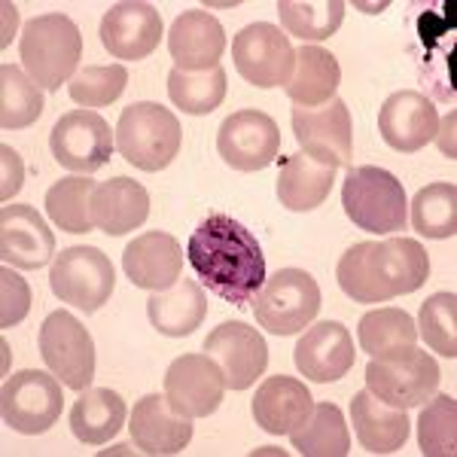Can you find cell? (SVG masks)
Masks as SVG:
<instances>
[{
    "mask_svg": "<svg viewBox=\"0 0 457 457\" xmlns=\"http://www.w3.org/2000/svg\"><path fill=\"white\" fill-rule=\"evenodd\" d=\"M217 150L235 171H262L278 159L281 129L262 110H238L220 125Z\"/></svg>",
    "mask_w": 457,
    "mask_h": 457,
    "instance_id": "obj_14",
    "label": "cell"
},
{
    "mask_svg": "<svg viewBox=\"0 0 457 457\" xmlns=\"http://www.w3.org/2000/svg\"><path fill=\"white\" fill-rule=\"evenodd\" d=\"M129 71L122 64H88L68 83V95L83 107H107L125 92Z\"/></svg>",
    "mask_w": 457,
    "mask_h": 457,
    "instance_id": "obj_40",
    "label": "cell"
},
{
    "mask_svg": "<svg viewBox=\"0 0 457 457\" xmlns=\"http://www.w3.org/2000/svg\"><path fill=\"white\" fill-rule=\"evenodd\" d=\"M353 357H357V351L351 342V329L338 320H320L308 327L299 345L293 348L296 370L317 385L345 378L353 366Z\"/></svg>",
    "mask_w": 457,
    "mask_h": 457,
    "instance_id": "obj_19",
    "label": "cell"
},
{
    "mask_svg": "<svg viewBox=\"0 0 457 457\" xmlns=\"http://www.w3.org/2000/svg\"><path fill=\"white\" fill-rule=\"evenodd\" d=\"M0 162H4V183H0V198L10 202L12 195L21 189V177H25V168H21V159L12 146H0Z\"/></svg>",
    "mask_w": 457,
    "mask_h": 457,
    "instance_id": "obj_42",
    "label": "cell"
},
{
    "mask_svg": "<svg viewBox=\"0 0 457 457\" xmlns=\"http://www.w3.org/2000/svg\"><path fill=\"white\" fill-rule=\"evenodd\" d=\"M31 312V287L10 265L0 269V327H16Z\"/></svg>",
    "mask_w": 457,
    "mask_h": 457,
    "instance_id": "obj_41",
    "label": "cell"
},
{
    "mask_svg": "<svg viewBox=\"0 0 457 457\" xmlns=\"http://www.w3.org/2000/svg\"><path fill=\"white\" fill-rule=\"evenodd\" d=\"M21 68L46 92H58L77 77V64L83 58V34L62 12L37 16L21 31Z\"/></svg>",
    "mask_w": 457,
    "mask_h": 457,
    "instance_id": "obj_3",
    "label": "cell"
},
{
    "mask_svg": "<svg viewBox=\"0 0 457 457\" xmlns=\"http://www.w3.org/2000/svg\"><path fill=\"white\" fill-rule=\"evenodd\" d=\"M336 168L320 165L305 153H293V156L278 159V202L287 211H314L333 193Z\"/></svg>",
    "mask_w": 457,
    "mask_h": 457,
    "instance_id": "obj_27",
    "label": "cell"
},
{
    "mask_svg": "<svg viewBox=\"0 0 457 457\" xmlns=\"http://www.w3.org/2000/svg\"><path fill=\"white\" fill-rule=\"evenodd\" d=\"M378 131L396 153H418L439 135L436 104L424 92L403 88L394 92L378 110Z\"/></svg>",
    "mask_w": 457,
    "mask_h": 457,
    "instance_id": "obj_18",
    "label": "cell"
},
{
    "mask_svg": "<svg viewBox=\"0 0 457 457\" xmlns=\"http://www.w3.org/2000/svg\"><path fill=\"white\" fill-rule=\"evenodd\" d=\"M320 312V287L308 271L281 269L265 278L253 296V314L271 336H296L314 323Z\"/></svg>",
    "mask_w": 457,
    "mask_h": 457,
    "instance_id": "obj_6",
    "label": "cell"
},
{
    "mask_svg": "<svg viewBox=\"0 0 457 457\" xmlns=\"http://www.w3.org/2000/svg\"><path fill=\"white\" fill-rule=\"evenodd\" d=\"M125 400L116 390L107 387H86L79 390V400L71 409V430L86 445H104L113 439L125 424Z\"/></svg>",
    "mask_w": 457,
    "mask_h": 457,
    "instance_id": "obj_29",
    "label": "cell"
},
{
    "mask_svg": "<svg viewBox=\"0 0 457 457\" xmlns=\"http://www.w3.org/2000/svg\"><path fill=\"white\" fill-rule=\"evenodd\" d=\"M226 381L208 353H183L165 372V400L187 418H208L220 409Z\"/></svg>",
    "mask_w": 457,
    "mask_h": 457,
    "instance_id": "obj_15",
    "label": "cell"
},
{
    "mask_svg": "<svg viewBox=\"0 0 457 457\" xmlns=\"http://www.w3.org/2000/svg\"><path fill=\"white\" fill-rule=\"evenodd\" d=\"M150 217V193L137 180L113 177L92 193V223L107 235H125L141 228Z\"/></svg>",
    "mask_w": 457,
    "mask_h": 457,
    "instance_id": "obj_26",
    "label": "cell"
},
{
    "mask_svg": "<svg viewBox=\"0 0 457 457\" xmlns=\"http://www.w3.org/2000/svg\"><path fill=\"white\" fill-rule=\"evenodd\" d=\"M146 314L156 333L168 338H187L204 323L208 314V299H204L202 284L177 281L168 290H159L146 299Z\"/></svg>",
    "mask_w": 457,
    "mask_h": 457,
    "instance_id": "obj_28",
    "label": "cell"
},
{
    "mask_svg": "<svg viewBox=\"0 0 457 457\" xmlns=\"http://www.w3.org/2000/svg\"><path fill=\"white\" fill-rule=\"evenodd\" d=\"M98 183L88 180L86 174H73V177H62L53 189L46 193V213L49 220L64 228L71 235H83L92 232V193Z\"/></svg>",
    "mask_w": 457,
    "mask_h": 457,
    "instance_id": "obj_32",
    "label": "cell"
},
{
    "mask_svg": "<svg viewBox=\"0 0 457 457\" xmlns=\"http://www.w3.org/2000/svg\"><path fill=\"white\" fill-rule=\"evenodd\" d=\"M290 122L305 156L329 168H351L353 122L342 98H333L320 107H293Z\"/></svg>",
    "mask_w": 457,
    "mask_h": 457,
    "instance_id": "obj_11",
    "label": "cell"
},
{
    "mask_svg": "<svg viewBox=\"0 0 457 457\" xmlns=\"http://www.w3.org/2000/svg\"><path fill=\"white\" fill-rule=\"evenodd\" d=\"M338 287L353 302H387L421 290L430 256L415 238L360 241L338 260Z\"/></svg>",
    "mask_w": 457,
    "mask_h": 457,
    "instance_id": "obj_2",
    "label": "cell"
},
{
    "mask_svg": "<svg viewBox=\"0 0 457 457\" xmlns=\"http://www.w3.org/2000/svg\"><path fill=\"white\" fill-rule=\"evenodd\" d=\"M64 409V394L58 387L55 375H46L40 370L16 372L4 381L0 390V411L4 424L25 436L46 433L58 421Z\"/></svg>",
    "mask_w": 457,
    "mask_h": 457,
    "instance_id": "obj_9",
    "label": "cell"
},
{
    "mask_svg": "<svg viewBox=\"0 0 457 457\" xmlns=\"http://www.w3.org/2000/svg\"><path fill=\"white\" fill-rule=\"evenodd\" d=\"M338 83H342V68L336 55L320 46H302L296 53V71L284 88L296 107H320L336 98Z\"/></svg>",
    "mask_w": 457,
    "mask_h": 457,
    "instance_id": "obj_30",
    "label": "cell"
},
{
    "mask_svg": "<svg viewBox=\"0 0 457 457\" xmlns=\"http://www.w3.org/2000/svg\"><path fill=\"white\" fill-rule=\"evenodd\" d=\"M366 387L396 409L424 405L439 387V363L415 345L372 357L366 366Z\"/></svg>",
    "mask_w": 457,
    "mask_h": 457,
    "instance_id": "obj_7",
    "label": "cell"
},
{
    "mask_svg": "<svg viewBox=\"0 0 457 457\" xmlns=\"http://www.w3.org/2000/svg\"><path fill=\"white\" fill-rule=\"evenodd\" d=\"M204 353L220 366L228 390H247L265 372V366H269L265 338L241 320L220 323L204 338Z\"/></svg>",
    "mask_w": 457,
    "mask_h": 457,
    "instance_id": "obj_16",
    "label": "cell"
},
{
    "mask_svg": "<svg viewBox=\"0 0 457 457\" xmlns=\"http://www.w3.org/2000/svg\"><path fill=\"white\" fill-rule=\"evenodd\" d=\"M418 445L427 457L457 454V400L448 394L430 396L418 418Z\"/></svg>",
    "mask_w": 457,
    "mask_h": 457,
    "instance_id": "obj_38",
    "label": "cell"
},
{
    "mask_svg": "<svg viewBox=\"0 0 457 457\" xmlns=\"http://www.w3.org/2000/svg\"><path fill=\"white\" fill-rule=\"evenodd\" d=\"M357 338H360V348L370 353V357H381V353L415 345L418 327L403 308H375V312L360 317Z\"/></svg>",
    "mask_w": 457,
    "mask_h": 457,
    "instance_id": "obj_36",
    "label": "cell"
},
{
    "mask_svg": "<svg viewBox=\"0 0 457 457\" xmlns=\"http://www.w3.org/2000/svg\"><path fill=\"white\" fill-rule=\"evenodd\" d=\"M342 208L348 220L363 232L394 235L403 232L409 220L405 189L385 168H351L342 187Z\"/></svg>",
    "mask_w": 457,
    "mask_h": 457,
    "instance_id": "obj_5",
    "label": "cell"
},
{
    "mask_svg": "<svg viewBox=\"0 0 457 457\" xmlns=\"http://www.w3.org/2000/svg\"><path fill=\"white\" fill-rule=\"evenodd\" d=\"M183 144L180 120L168 107L137 101L116 122V150L141 171H162L177 159Z\"/></svg>",
    "mask_w": 457,
    "mask_h": 457,
    "instance_id": "obj_4",
    "label": "cell"
},
{
    "mask_svg": "<svg viewBox=\"0 0 457 457\" xmlns=\"http://www.w3.org/2000/svg\"><path fill=\"white\" fill-rule=\"evenodd\" d=\"M411 228L424 238H452L457 232V187L430 183L411 202Z\"/></svg>",
    "mask_w": 457,
    "mask_h": 457,
    "instance_id": "obj_37",
    "label": "cell"
},
{
    "mask_svg": "<svg viewBox=\"0 0 457 457\" xmlns=\"http://www.w3.org/2000/svg\"><path fill=\"white\" fill-rule=\"evenodd\" d=\"M312 405V394L299 378L271 375L253 394V421L271 436H287L305 421Z\"/></svg>",
    "mask_w": 457,
    "mask_h": 457,
    "instance_id": "obj_25",
    "label": "cell"
},
{
    "mask_svg": "<svg viewBox=\"0 0 457 457\" xmlns=\"http://www.w3.org/2000/svg\"><path fill=\"white\" fill-rule=\"evenodd\" d=\"M351 424L357 433V442L370 454H394L409 439V415L405 409L387 405L372 394L370 387L360 390L351 400Z\"/></svg>",
    "mask_w": 457,
    "mask_h": 457,
    "instance_id": "obj_24",
    "label": "cell"
},
{
    "mask_svg": "<svg viewBox=\"0 0 457 457\" xmlns=\"http://www.w3.org/2000/svg\"><path fill=\"white\" fill-rule=\"evenodd\" d=\"M345 0H281V25L299 40H329L345 21Z\"/></svg>",
    "mask_w": 457,
    "mask_h": 457,
    "instance_id": "obj_33",
    "label": "cell"
},
{
    "mask_svg": "<svg viewBox=\"0 0 457 457\" xmlns=\"http://www.w3.org/2000/svg\"><path fill=\"white\" fill-rule=\"evenodd\" d=\"M116 144V131L95 110H71L53 125L49 150L55 162L68 171L95 174L110 162Z\"/></svg>",
    "mask_w": 457,
    "mask_h": 457,
    "instance_id": "obj_13",
    "label": "cell"
},
{
    "mask_svg": "<svg viewBox=\"0 0 457 457\" xmlns=\"http://www.w3.org/2000/svg\"><path fill=\"white\" fill-rule=\"evenodd\" d=\"M168 98L174 101V107H180L189 116H208L213 113L226 98V71L211 68V71H171L168 73Z\"/></svg>",
    "mask_w": 457,
    "mask_h": 457,
    "instance_id": "obj_34",
    "label": "cell"
},
{
    "mask_svg": "<svg viewBox=\"0 0 457 457\" xmlns=\"http://www.w3.org/2000/svg\"><path fill=\"white\" fill-rule=\"evenodd\" d=\"M43 107L46 104H43L40 86L16 64H4L0 68V125L6 131L28 129L40 120Z\"/></svg>",
    "mask_w": 457,
    "mask_h": 457,
    "instance_id": "obj_35",
    "label": "cell"
},
{
    "mask_svg": "<svg viewBox=\"0 0 457 457\" xmlns=\"http://www.w3.org/2000/svg\"><path fill=\"white\" fill-rule=\"evenodd\" d=\"M193 418L180 415L168 405L165 394H150L131 409V442L137 452L150 457L180 454L193 439Z\"/></svg>",
    "mask_w": 457,
    "mask_h": 457,
    "instance_id": "obj_21",
    "label": "cell"
},
{
    "mask_svg": "<svg viewBox=\"0 0 457 457\" xmlns=\"http://www.w3.org/2000/svg\"><path fill=\"white\" fill-rule=\"evenodd\" d=\"M55 253V235L31 204L0 211V260L12 269H43Z\"/></svg>",
    "mask_w": 457,
    "mask_h": 457,
    "instance_id": "obj_20",
    "label": "cell"
},
{
    "mask_svg": "<svg viewBox=\"0 0 457 457\" xmlns=\"http://www.w3.org/2000/svg\"><path fill=\"white\" fill-rule=\"evenodd\" d=\"M189 265L213 296L245 308L265 284V253L253 232L228 213H208L187 241Z\"/></svg>",
    "mask_w": 457,
    "mask_h": 457,
    "instance_id": "obj_1",
    "label": "cell"
},
{
    "mask_svg": "<svg viewBox=\"0 0 457 457\" xmlns=\"http://www.w3.org/2000/svg\"><path fill=\"white\" fill-rule=\"evenodd\" d=\"M168 49H171L177 71L195 73L220 68V58L226 53V31L204 10L180 12L168 31Z\"/></svg>",
    "mask_w": 457,
    "mask_h": 457,
    "instance_id": "obj_23",
    "label": "cell"
},
{
    "mask_svg": "<svg viewBox=\"0 0 457 457\" xmlns=\"http://www.w3.org/2000/svg\"><path fill=\"white\" fill-rule=\"evenodd\" d=\"M418 333L442 357H457V296L454 293H433L418 314Z\"/></svg>",
    "mask_w": 457,
    "mask_h": 457,
    "instance_id": "obj_39",
    "label": "cell"
},
{
    "mask_svg": "<svg viewBox=\"0 0 457 457\" xmlns=\"http://www.w3.org/2000/svg\"><path fill=\"white\" fill-rule=\"evenodd\" d=\"M232 58L235 71L256 88L287 86L296 68V49L290 46V37L269 21L241 28L232 40Z\"/></svg>",
    "mask_w": 457,
    "mask_h": 457,
    "instance_id": "obj_10",
    "label": "cell"
},
{
    "mask_svg": "<svg viewBox=\"0 0 457 457\" xmlns=\"http://www.w3.org/2000/svg\"><path fill=\"white\" fill-rule=\"evenodd\" d=\"M49 287L62 302L92 314L113 296L116 271L107 253H101L98 247H64L49 271Z\"/></svg>",
    "mask_w": 457,
    "mask_h": 457,
    "instance_id": "obj_8",
    "label": "cell"
},
{
    "mask_svg": "<svg viewBox=\"0 0 457 457\" xmlns=\"http://www.w3.org/2000/svg\"><path fill=\"white\" fill-rule=\"evenodd\" d=\"M165 34L162 16L153 4L144 0H125V4L110 6L101 19V43L113 58L122 62H141L153 55Z\"/></svg>",
    "mask_w": 457,
    "mask_h": 457,
    "instance_id": "obj_17",
    "label": "cell"
},
{
    "mask_svg": "<svg viewBox=\"0 0 457 457\" xmlns=\"http://www.w3.org/2000/svg\"><path fill=\"white\" fill-rule=\"evenodd\" d=\"M0 10H4V37H0V46H10V40L12 37H16V6L10 4V0H6L4 6H0Z\"/></svg>",
    "mask_w": 457,
    "mask_h": 457,
    "instance_id": "obj_43",
    "label": "cell"
},
{
    "mask_svg": "<svg viewBox=\"0 0 457 457\" xmlns=\"http://www.w3.org/2000/svg\"><path fill=\"white\" fill-rule=\"evenodd\" d=\"M40 357L71 390H86L95 378V342L71 312H53L40 327Z\"/></svg>",
    "mask_w": 457,
    "mask_h": 457,
    "instance_id": "obj_12",
    "label": "cell"
},
{
    "mask_svg": "<svg viewBox=\"0 0 457 457\" xmlns=\"http://www.w3.org/2000/svg\"><path fill=\"white\" fill-rule=\"evenodd\" d=\"M293 448L302 457H345L351 452V433L336 403L312 405L308 418L290 433Z\"/></svg>",
    "mask_w": 457,
    "mask_h": 457,
    "instance_id": "obj_31",
    "label": "cell"
},
{
    "mask_svg": "<svg viewBox=\"0 0 457 457\" xmlns=\"http://www.w3.org/2000/svg\"><path fill=\"white\" fill-rule=\"evenodd\" d=\"M122 269L129 281L141 290L159 293L180 281L183 250L168 232H144L122 250Z\"/></svg>",
    "mask_w": 457,
    "mask_h": 457,
    "instance_id": "obj_22",
    "label": "cell"
}]
</instances>
